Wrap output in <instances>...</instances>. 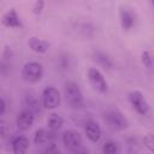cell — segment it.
Wrapping results in <instances>:
<instances>
[{"label": "cell", "instance_id": "44dd1931", "mask_svg": "<svg viewBox=\"0 0 154 154\" xmlns=\"http://www.w3.org/2000/svg\"><path fill=\"white\" fill-rule=\"evenodd\" d=\"M101 150L103 154H117L119 152V146L116 141L113 140H108L106 142H103Z\"/></svg>", "mask_w": 154, "mask_h": 154}, {"label": "cell", "instance_id": "d6986e66", "mask_svg": "<svg viewBox=\"0 0 154 154\" xmlns=\"http://www.w3.org/2000/svg\"><path fill=\"white\" fill-rule=\"evenodd\" d=\"M55 63H57V67L61 71H66L71 67V58L67 53H60L59 55H57Z\"/></svg>", "mask_w": 154, "mask_h": 154}, {"label": "cell", "instance_id": "52a82bcc", "mask_svg": "<svg viewBox=\"0 0 154 154\" xmlns=\"http://www.w3.org/2000/svg\"><path fill=\"white\" fill-rule=\"evenodd\" d=\"M61 142L64 144V147L70 150V152H75V153H78L81 152V148H82V136L81 134L77 131V130H73V129H67L63 132L61 135Z\"/></svg>", "mask_w": 154, "mask_h": 154}, {"label": "cell", "instance_id": "cb8c5ba5", "mask_svg": "<svg viewBox=\"0 0 154 154\" xmlns=\"http://www.w3.org/2000/svg\"><path fill=\"white\" fill-rule=\"evenodd\" d=\"M143 143H144V147L149 150V152H153L154 150V140H153V135L152 134H147L143 138Z\"/></svg>", "mask_w": 154, "mask_h": 154}, {"label": "cell", "instance_id": "30bf717a", "mask_svg": "<svg viewBox=\"0 0 154 154\" xmlns=\"http://www.w3.org/2000/svg\"><path fill=\"white\" fill-rule=\"evenodd\" d=\"M35 122V113L28 108H23L16 118V125L20 131H28Z\"/></svg>", "mask_w": 154, "mask_h": 154}, {"label": "cell", "instance_id": "4fadbf2b", "mask_svg": "<svg viewBox=\"0 0 154 154\" xmlns=\"http://www.w3.org/2000/svg\"><path fill=\"white\" fill-rule=\"evenodd\" d=\"M93 60L103 70H112L114 67V61L109 54L103 51H94L93 52Z\"/></svg>", "mask_w": 154, "mask_h": 154}, {"label": "cell", "instance_id": "3957f363", "mask_svg": "<svg viewBox=\"0 0 154 154\" xmlns=\"http://www.w3.org/2000/svg\"><path fill=\"white\" fill-rule=\"evenodd\" d=\"M128 100L132 109L140 116H147L150 111V105L141 90H131L128 94Z\"/></svg>", "mask_w": 154, "mask_h": 154}, {"label": "cell", "instance_id": "4316f807", "mask_svg": "<svg viewBox=\"0 0 154 154\" xmlns=\"http://www.w3.org/2000/svg\"><path fill=\"white\" fill-rule=\"evenodd\" d=\"M0 149H1V144H0Z\"/></svg>", "mask_w": 154, "mask_h": 154}, {"label": "cell", "instance_id": "7c38bea8", "mask_svg": "<svg viewBox=\"0 0 154 154\" xmlns=\"http://www.w3.org/2000/svg\"><path fill=\"white\" fill-rule=\"evenodd\" d=\"M28 47L30 48V51H32L36 54H45L48 52L51 43L43 38H40L37 36H30L26 41Z\"/></svg>", "mask_w": 154, "mask_h": 154}, {"label": "cell", "instance_id": "603a6c76", "mask_svg": "<svg viewBox=\"0 0 154 154\" xmlns=\"http://www.w3.org/2000/svg\"><path fill=\"white\" fill-rule=\"evenodd\" d=\"M45 146H46V147H45V149H43V153H47V154H57V153L60 152L59 148H58V146L54 143V141L48 142V143L45 144Z\"/></svg>", "mask_w": 154, "mask_h": 154}, {"label": "cell", "instance_id": "6da1fadb", "mask_svg": "<svg viewBox=\"0 0 154 154\" xmlns=\"http://www.w3.org/2000/svg\"><path fill=\"white\" fill-rule=\"evenodd\" d=\"M64 97L66 103L71 108H81L84 106L83 91L78 83L73 81H67L64 84Z\"/></svg>", "mask_w": 154, "mask_h": 154}, {"label": "cell", "instance_id": "9c48e42d", "mask_svg": "<svg viewBox=\"0 0 154 154\" xmlns=\"http://www.w3.org/2000/svg\"><path fill=\"white\" fill-rule=\"evenodd\" d=\"M118 17H119L120 26L124 31L131 30L136 24V13L130 7L120 6L118 11Z\"/></svg>", "mask_w": 154, "mask_h": 154}, {"label": "cell", "instance_id": "9a60e30c", "mask_svg": "<svg viewBox=\"0 0 154 154\" xmlns=\"http://www.w3.org/2000/svg\"><path fill=\"white\" fill-rule=\"evenodd\" d=\"M29 138L26 136H23V135H18V136H14L11 141V148H12V152L14 154H24L28 152L29 149Z\"/></svg>", "mask_w": 154, "mask_h": 154}, {"label": "cell", "instance_id": "e0dca14e", "mask_svg": "<svg viewBox=\"0 0 154 154\" xmlns=\"http://www.w3.org/2000/svg\"><path fill=\"white\" fill-rule=\"evenodd\" d=\"M23 105L24 108H28L30 111H32L34 113H37L40 111V106H42V103L40 102L37 95L34 91H25L23 95Z\"/></svg>", "mask_w": 154, "mask_h": 154}, {"label": "cell", "instance_id": "7a4b0ae2", "mask_svg": "<svg viewBox=\"0 0 154 154\" xmlns=\"http://www.w3.org/2000/svg\"><path fill=\"white\" fill-rule=\"evenodd\" d=\"M43 66L38 61H28L22 66L20 76L23 81L30 84L38 83L43 77Z\"/></svg>", "mask_w": 154, "mask_h": 154}, {"label": "cell", "instance_id": "5b68a950", "mask_svg": "<svg viewBox=\"0 0 154 154\" xmlns=\"http://www.w3.org/2000/svg\"><path fill=\"white\" fill-rule=\"evenodd\" d=\"M87 78H88L90 87L95 91L100 94H106L108 91L107 79L97 67H89L87 71Z\"/></svg>", "mask_w": 154, "mask_h": 154}, {"label": "cell", "instance_id": "8992f818", "mask_svg": "<svg viewBox=\"0 0 154 154\" xmlns=\"http://www.w3.org/2000/svg\"><path fill=\"white\" fill-rule=\"evenodd\" d=\"M61 102V95L58 88L53 85H48L42 90L41 94V103L42 107L46 109H55L60 106Z\"/></svg>", "mask_w": 154, "mask_h": 154}, {"label": "cell", "instance_id": "277c9868", "mask_svg": "<svg viewBox=\"0 0 154 154\" xmlns=\"http://www.w3.org/2000/svg\"><path fill=\"white\" fill-rule=\"evenodd\" d=\"M103 119L108 128L113 131H124L129 126V122L126 117L118 109H108L103 114Z\"/></svg>", "mask_w": 154, "mask_h": 154}, {"label": "cell", "instance_id": "8fae6325", "mask_svg": "<svg viewBox=\"0 0 154 154\" xmlns=\"http://www.w3.org/2000/svg\"><path fill=\"white\" fill-rule=\"evenodd\" d=\"M84 135L85 137L91 142V143H96L100 141L101 138V135H102V130H101V126L95 120H87L84 123Z\"/></svg>", "mask_w": 154, "mask_h": 154}, {"label": "cell", "instance_id": "ac0fdd59", "mask_svg": "<svg viewBox=\"0 0 154 154\" xmlns=\"http://www.w3.org/2000/svg\"><path fill=\"white\" fill-rule=\"evenodd\" d=\"M64 125V118L57 113H51L47 118V128L51 131H58Z\"/></svg>", "mask_w": 154, "mask_h": 154}, {"label": "cell", "instance_id": "ffe728a7", "mask_svg": "<svg viewBox=\"0 0 154 154\" xmlns=\"http://www.w3.org/2000/svg\"><path fill=\"white\" fill-rule=\"evenodd\" d=\"M141 64L144 66V69H147L148 71H153L154 67V61H153V55L150 53V51L148 49H143L141 52Z\"/></svg>", "mask_w": 154, "mask_h": 154}, {"label": "cell", "instance_id": "d4e9b609", "mask_svg": "<svg viewBox=\"0 0 154 154\" xmlns=\"http://www.w3.org/2000/svg\"><path fill=\"white\" fill-rule=\"evenodd\" d=\"M10 131V125L5 119L0 118V137H5Z\"/></svg>", "mask_w": 154, "mask_h": 154}, {"label": "cell", "instance_id": "5bb4252c", "mask_svg": "<svg viewBox=\"0 0 154 154\" xmlns=\"http://www.w3.org/2000/svg\"><path fill=\"white\" fill-rule=\"evenodd\" d=\"M54 138H55L54 131H51L48 128H47V129L40 128V129H37V130L35 131L32 141H34V143H35L36 146H45V144H47L48 142L54 141Z\"/></svg>", "mask_w": 154, "mask_h": 154}, {"label": "cell", "instance_id": "484cf974", "mask_svg": "<svg viewBox=\"0 0 154 154\" xmlns=\"http://www.w3.org/2000/svg\"><path fill=\"white\" fill-rule=\"evenodd\" d=\"M6 101L2 99V97H0V117L6 112Z\"/></svg>", "mask_w": 154, "mask_h": 154}, {"label": "cell", "instance_id": "ba28073f", "mask_svg": "<svg viewBox=\"0 0 154 154\" xmlns=\"http://www.w3.org/2000/svg\"><path fill=\"white\" fill-rule=\"evenodd\" d=\"M0 23L2 26L7 28V29H20L23 28V22L20 16L18 14L17 10L14 7H11L8 10H6L2 16L0 17Z\"/></svg>", "mask_w": 154, "mask_h": 154}, {"label": "cell", "instance_id": "7402d4cb", "mask_svg": "<svg viewBox=\"0 0 154 154\" xmlns=\"http://www.w3.org/2000/svg\"><path fill=\"white\" fill-rule=\"evenodd\" d=\"M46 6V0H34V5H32V13L35 16H40Z\"/></svg>", "mask_w": 154, "mask_h": 154}, {"label": "cell", "instance_id": "2e32d148", "mask_svg": "<svg viewBox=\"0 0 154 154\" xmlns=\"http://www.w3.org/2000/svg\"><path fill=\"white\" fill-rule=\"evenodd\" d=\"M13 53L12 49L8 46H5L1 58H0V75L1 76H7L11 72V60H12Z\"/></svg>", "mask_w": 154, "mask_h": 154}]
</instances>
